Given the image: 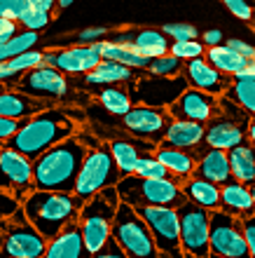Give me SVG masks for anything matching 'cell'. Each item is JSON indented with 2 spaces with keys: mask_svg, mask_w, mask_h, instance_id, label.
<instances>
[{
  "mask_svg": "<svg viewBox=\"0 0 255 258\" xmlns=\"http://www.w3.org/2000/svg\"><path fill=\"white\" fill-rule=\"evenodd\" d=\"M178 223H181V253L183 258H208V228H211V214L192 202L178 207Z\"/></svg>",
  "mask_w": 255,
  "mask_h": 258,
  "instance_id": "9c48e42d",
  "label": "cell"
},
{
  "mask_svg": "<svg viewBox=\"0 0 255 258\" xmlns=\"http://www.w3.org/2000/svg\"><path fill=\"white\" fill-rule=\"evenodd\" d=\"M101 56H103V61L120 63V66L131 68V71H148L150 61H152V59H148V56H141L138 52L129 49L127 45L110 42V40L101 42Z\"/></svg>",
  "mask_w": 255,
  "mask_h": 258,
  "instance_id": "4dcf8cb0",
  "label": "cell"
},
{
  "mask_svg": "<svg viewBox=\"0 0 255 258\" xmlns=\"http://www.w3.org/2000/svg\"><path fill=\"white\" fill-rule=\"evenodd\" d=\"M250 192H253V204H255V183L250 185Z\"/></svg>",
  "mask_w": 255,
  "mask_h": 258,
  "instance_id": "11a10c76",
  "label": "cell"
},
{
  "mask_svg": "<svg viewBox=\"0 0 255 258\" xmlns=\"http://www.w3.org/2000/svg\"><path fill=\"white\" fill-rule=\"evenodd\" d=\"M168 124H171V115L166 110L148 108V106H138V103H134V108L122 117V127L127 129L131 139L150 143L154 148L164 143Z\"/></svg>",
  "mask_w": 255,
  "mask_h": 258,
  "instance_id": "4fadbf2b",
  "label": "cell"
},
{
  "mask_svg": "<svg viewBox=\"0 0 255 258\" xmlns=\"http://www.w3.org/2000/svg\"><path fill=\"white\" fill-rule=\"evenodd\" d=\"M92 258H127V256H124V251H122L120 246H117V242L110 237Z\"/></svg>",
  "mask_w": 255,
  "mask_h": 258,
  "instance_id": "7dc6e473",
  "label": "cell"
},
{
  "mask_svg": "<svg viewBox=\"0 0 255 258\" xmlns=\"http://www.w3.org/2000/svg\"><path fill=\"white\" fill-rule=\"evenodd\" d=\"M96 101L101 103L106 113H110L115 117H124L129 110L134 108L131 92L122 87H101L96 92Z\"/></svg>",
  "mask_w": 255,
  "mask_h": 258,
  "instance_id": "d6a6232c",
  "label": "cell"
},
{
  "mask_svg": "<svg viewBox=\"0 0 255 258\" xmlns=\"http://www.w3.org/2000/svg\"><path fill=\"white\" fill-rule=\"evenodd\" d=\"M220 45H225V35H222V31L211 28V31H206V33H204V47H206V49L220 47Z\"/></svg>",
  "mask_w": 255,
  "mask_h": 258,
  "instance_id": "f907efd6",
  "label": "cell"
},
{
  "mask_svg": "<svg viewBox=\"0 0 255 258\" xmlns=\"http://www.w3.org/2000/svg\"><path fill=\"white\" fill-rule=\"evenodd\" d=\"M38 40H40V33L19 31L12 40H7L5 45H0V63H5V61H10V59H14V56H21V54H26V52H31V49H35Z\"/></svg>",
  "mask_w": 255,
  "mask_h": 258,
  "instance_id": "836d02e7",
  "label": "cell"
},
{
  "mask_svg": "<svg viewBox=\"0 0 255 258\" xmlns=\"http://www.w3.org/2000/svg\"><path fill=\"white\" fill-rule=\"evenodd\" d=\"M208 246H211V253L222 258H250L241 221L227 216L222 211H211Z\"/></svg>",
  "mask_w": 255,
  "mask_h": 258,
  "instance_id": "8fae6325",
  "label": "cell"
},
{
  "mask_svg": "<svg viewBox=\"0 0 255 258\" xmlns=\"http://www.w3.org/2000/svg\"><path fill=\"white\" fill-rule=\"evenodd\" d=\"M183 68H185V63L181 59L166 54V56H159V59H152L148 66V73L152 78H168V80H174V78H183Z\"/></svg>",
  "mask_w": 255,
  "mask_h": 258,
  "instance_id": "8d00e7d4",
  "label": "cell"
},
{
  "mask_svg": "<svg viewBox=\"0 0 255 258\" xmlns=\"http://www.w3.org/2000/svg\"><path fill=\"white\" fill-rule=\"evenodd\" d=\"M0 190L24 204L33 192V162L10 148H0Z\"/></svg>",
  "mask_w": 255,
  "mask_h": 258,
  "instance_id": "7c38bea8",
  "label": "cell"
},
{
  "mask_svg": "<svg viewBox=\"0 0 255 258\" xmlns=\"http://www.w3.org/2000/svg\"><path fill=\"white\" fill-rule=\"evenodd\" d=\"M171 56L181 59L183 63L195 61V59H204L206 54V47H204L202 40H190V42H171Z\"/></svg>",
  "mask_w": 255,
  "mask_h": 258,
  "instance_id": "74e56055",
  "label": "cell"
},
{
  "mask_svg": "<svg viewBox=\"0 0 255 258\" xmlns=\"http://www.w3.org/2000/svg\"><path fill=\"white\" fill-rule=\"evenodd\" d=\"M183 78L188 80V87L199 89L204 94L211 96H220L227 94V89L232 87V78L218 73L206 59H195V61H188L183 68Z\"/></svg>",
  "mask_w": 255,
  "mask_h": 258,
  "instance_id": "ffe728a7",
  "label": "cell"
},
{
  "mask_svg": "<svg viewBox=\"0 0 255 258\" xmlns=\"http://www.w3.org/2000/svg\"><path fill=\"white\" fill-rule=\"evenodd\" d=\"M87 146L80 136L49 148L33 162V190L42 192H70L75 190V181L87 157Z\"/></svg>",
  "mask_w": 255,
  "mask_h": 258,
  "instance_id": "7a4b0ae2",
  "label": "cell"
},
{
  "mask_svg": "<svg viewBox=\"0 0 255 258\" xmlns=\"http://www.w3.org/2000/svg\"><path fill=\"white\" fill-rule=\"evenodd\" d=\"M161 33L166 35L171 42H190L199 38V31L192 24H166L161 28Z\"/></svg>",
  "mask_w": 255,
  "mask_h": 258,
  "instance_id": "ab89813d",
  "label": "cell"
},
{
  "mask_svg": "<svg viewBox=\"0 0 255 258\" xmlns=\"http://www.w3.org/2000/svg\"><path fill=\"white\" fill-rule=\"evenodd\" d=\"M188 80L185 78H138L134 82L131 89V99L138 101V106H148V108H159V110H168L174 106L181 94H185Z\"/></svg>",
  "mask_w": 255,
  "mask_h": 258,
  "instance_id": "5bb4252c",
  "label": "cell"
},
{
  "mask_svg": "<svg viewBox=\"0 0 255 258\" xmlns=\"http://www.w3.org/2000/svg\"><path fill=\"white\" fill-rule=\"evenodd\" d=\"M0 249H3V230H0Z\"/></svg>",
  "mask_w": 255,
  "mask_h": 258,
  "instance_id": "9f6ffc18",
  "label": "cell"
},
{
  "mask_svg": "<svg viewBox=\"0 0 255 258\" xmlns=\"http://www.w3.org/2000/svg\"><path fill=\"white\" fill-rule=\"evenodd\" d=\"M225 45H227L229 49H234L236 54L243 56V59L255 61V45H250V42H243L241 38H229V40H225Z\"/></svg>",
  "mask_w": 255,
  "mask_h": 258,
  "instance_id": "ee69618b",
  "label": "cell"
},
{
  "mask_svg": "<svg viewBox=\"0 0 255 258\" xmlns=\"http://www.w3.org/2000/svg\"><path fill=\"white\" fill-rule=\"evenodd\" d=\"M159 253H181V223L176 209H136Z\"/></svg>",
  "mask_w": 255,
  "mask_h": 258,
  "instance_id": "2e32d148",
  "label": "cell"
},
{
  "mask_svg": "<svg viewBox=\"0 0 255 258\" xmlns=\"http://www.w3.org/2000/svg\"><path fill=\"white\" fill-rule=\"evenodd\" d=\"M204 134H206V127H204V124L183 122V120H171V124H168L166 136H164V143H161V146L185 150V153H190V155L197 157V150L204 148Z\"/></svg>",
  "mask_w": 255,
  "mask_h": 258,
  "instance_id": "603a6c76",
  "label": "cell"
},
{
  "mask_svg": "<svg viewBox=\"0 0 255 258\" xmlns=\"http://www.w3.org/2000/svg\"><path fill=\"white\" fill-rule=\"evenodd\" d=\"M220 211L232 218L246 221V218L255 216V204H253V192L248 185H241L236 181H229L220 188Z\"/></svg>",
  "mask_w": 255,
  "mask_h": 258,
  "instance_id": "cb8c5ba5",
  "label": "cell"
},
{
  "mask_svg": "<svg viewBox=\"0 0 255 258\" xmlns=\"http://www.w3.org/2000/svg\"><path fill=\"white\" fill-rule=\"evenodd\" d=\"M159 258H183V253H159Z\"/></svg>",
  "mask_w": 255,
  "mask_h": 258,
  "instance_id": "db71d44e",
  "label": "cell"
},
{
  "mask_svg": "<svg viewBox=\"0 0 255 258\" xmlns=\"http://www.w3.org/2000/svg\"><path fill=\"white\" fill-rule=\"evenodd\" d=\"M211 66L218 71V73L227 75V78H234L236 73H241L243 68L248 66V59H243L234 52V49H229L227 45H220V47H213V49H206V56H204Z\"/></svg>",
  "mask_w": 255,
  "mask_h": 258,
  "instance_id": "1f68e13d",
  "label": "cell"
},
{
  "mask_svg": "<svg viewBox=\"0 0 255 258\" xmlns=\"http://www.w3.org/2000/svg\"><path fill=\"white\" fill-rule=\"evenodd\" d=\"M0 230H3L0 258H45L47 239L28 223L21 207L0 223Z\"/></svg>",
  "mask_w": 255,
  "mask_h": 258,
  "instance_id": "ba28073f",
  "label": "cell"
},
{
  "mask_svg": "<svg viewBox=\"0 0 255 258\" xmlns=\"http://www.w3.org/2000/svg\"><path fill=\"white\" fill-rule=\"evenodd\" d=\"M120 202L131 209H178L185 204L181 185L174 181H145L138 176H127L117 183Z\"/></svg>",
  "mask_w": 255,
  "mask_h": 258,
  "instance_id": "5b68a950",
  "label": "cell"
},
{
  "mask_svg": "<svg viewBox=\"0 0 255 258\" xmlns=\"http://www.w3.org/2000/svg\"><path fill=\"white\" fill-rule=\"evenodd\" d=\"M82 115L77 108H66V106H54L38 113L35 117L26 120L21 129L7 141L5 148L24 155L26 160L35 162L40 155H45L49 148L59 146L77 136Z\"/></svg>",
  "mask_w": 255,
  "mask_h": 258,
  "instance_id": "6da1fadb",
  "label": "cell"
},
{
  "mask_svg": "<svg viewBox=\"0 0 255 258\" xmlns=\"http://www.w3.org/2000/svg\"><path fill=\"white\" fill-rule=\"evenodd\" d=\"M154 157L159 160L166 171L171 174L178 185H183L185 181L195 176V167H197V157L185 153V150H178V148H168V146H157L154 150Z\"/></svg>",
  "mask_w": 255,
  "mask_h": 258,
  "instance_id": "4316f807",
  "label": "cell"
},
{
  "mask_svg": "<svg viewBox=\"0 0 255 258\" xmlns=\"http://www.w3.org/2000/svg\"><path fill=\"white\" fill-rule=\"evenodd\" d=\"M246 129H248V122H243V120L227 117V115H218L206 124L204 146L211 148V150L229 153V150L239 148V146H243V143L248 141Z\"/></svg>",
  "mask_w": 255,
  "mask_h": 258,
  "instance_id": "d6986e66",
  "label": "cell"
},
{
  "mask_svg": "<svg viewBox=\"0 0 255 258\" xmlns=\"http://www.w3.org/2000/svg\"><path fill=\"white\" fill-rule=\"evenodd\" d=\"M101 61V42L99 45H70V47L45 49V66L56 68L61 75H70V78L92 73Z\"/></svg>",
  "mask_w": 255,
  "mask_h": 258,
  "instance_id": "9a60e30c",
  "label": "cell"
},
{
  "mask_svg": "<svg viewBox=\"0 0 255 258\" xmlns=\"http://www.w3.org/2000/svg\"><path fill=\"white\" fill-rule=\"evenodd\" d=\"M21 209L26 214L28 223L40 232L42 237L52 242L59 237L68 225L77 223L82 202L70 192H42L33 190L24 200Z\"/></svg>",
  "mask_w": 255,
  "mask_h": 258,
  "instance_id": "3957f363",
  "label": "cell"
},
{
  "mask_svg": "<svg viewBox=\"0 0 255 258\" xmlns=\"http://www.w3.org/2000/svg\"><path fill=\"white\" fill-rule=\"evenodd\" d=\"M195 178H202L208 183L222 188L225 183L232 181V171H229V157L222 150H211L206 148L204 153H199L195 167Z\"/></svg>",
  "mask_w": 255,
  "mask_h": 258,
  "instance_id": "d4e9b609",
  "label": "cell"
},
{
  "mask_svg": "<svg viewBox=\"0 0 255 258\" xmlns=\"http://www.w3.org/2000/svg\"><path fill=\"white\" fill-rule=\"evenodd\" d=\"M229 171H232V181L241 185H253L255 183V148L248 141L239 146V148L229 150Z\"/></svg>",
  "mask_w": 255,
  "mask_h": 258,
  "instance_id": "f546056e",
  "label": "cell"
},
{
  "mask_svg": "<svg viewBox=\"0 0 255 258\" xmlns=\"http://www.w3.org/2000/svg\"><path fill=\"white\" fill-rule=\"evenodd\" d=\"M21 204H17L12 200V197H7L5 192L0 190V223H3V221H5V218H10L14 214V211L19 209Z\"/></svg>",
  "mask_w": 255,
  "mask_h": 258,
  "instance_id": "c3c4849f",
  "label": "cell"
},
{
  "mask_svg": "<svg viewBox=\"0 0 255 258\" xmlns=\"http://www.w3.org/2000/svg\"><path fill=\"white\" fill-rule=\"evenodd\" d=\"M134 176L145 178V181H174L171 174L166 171V167L157 160L154 155H143L138 162H136V171ZM176 183V181H174Z\"/></svg>",
  "mask_w": 255,
  "mask_h": 258,
  "instance_id": "d590c367",
  "label": "cell"
},
{
  "mask_svg": "<svg viewBox=\"0 0 255 258\" xmlns=\"http://www.w3.org/2000/svg\"><path fill=\"white\" fill-rule=\"evenodd\" d=\"M225 96L234 101L250 120H255V82H232Z\"/></svg>",
  "mask_w": 255,
  "mask_h": 258,
  "instance_id": "e575fe53",
  "label": "cell"
},
{
  "mask_svg": "<svg viewBox=\"0 0 255 258\" xmlns=\"http://www.w3.org/2000/svg\"><path fill=\"white\" fill-rule=\"evenodd\" d=\"M232 80L234 82H255V61H250L248 66L243 68L241 73H236Z\"/></svg>",
  "mask_w": 255,
  "mask_h": 258,
  "instance_id": "816d5d0a",
  "label": "cell"
},
{
  "mask_svg": "<svg viewBox=\"0 0 255 258\" xmlns=\"http://www.w3.org/2000/svg\"><path fill=\"white\" fill-rule=\"evenodd\" d=\"M31 12V0H0V19L19 24Z\"/></svg>",
  "mask_w": 255,
  "mask_h": 258,
  "instance_id": "f35d334b",
  "label": "cell"
},
{
  "mask_svg": "<svg viewBox=\"0 0 255 258\" xmlns=\"http://www.w3.org/2000/svg\"><path fill=\"white\" fill-rule=\"evenodd\" d=\"M120 207V195H117V185L115 188H106L101 195H96L94 200H89L87 204H82L80 218H77V228L84 239L87 251L94 256L113 232V221Z\"/></svg>",
  "mask_w": 255,
  "mask_h": 258,
  "instance_id": "277c9868",
  "label": "cell"
},
{
  "mask_svg": "<svg viewBox=\"0 0 255 258\" xmlns=\"http://www.w3.org/2000/svg\"><path fill=\"white\" fill-rule=\"evenodd\" d=\"M225 7L234 14L236 19L248 21V24L255 19V5H248V3H243V0H225Z\"/></svg>",
  "mask_w": 255,
  "mask_h": 258,
  "instance_id": "7bdbcfd3",
  "label": "cell"
},
{
  "mask_svg": "<svg viewBox=\"0 0 255 258\" xmlns=\"http://www.w3.org/2000/svg\"><path fill=\"white\" fill-rule=\"evenodd\" d=\"M208 258H222V256H215V253H211V256H208Z\"/></svg>",
  "mask_w": 255,
  "mask_h": 258,
  "instance_id": "6f0895ef",
  "label": "cell"
},
{
  "mask_svg": "<svg viewBox=\"0 0 255 258\" xmlns=\"http://www.w3.org/2000/svg\"><path fill=\"white\" fill-rule=\"evenodd\" d=\"M19 31H21L19 24H12V21L0 19V45H5L7 40H12V38L19 33Z\"/></svg>",
  "mask_w": 255,
  "mask_h": 258,
  "instance_id": "681fc988",
  "label": "cell"
},
{
  "mask_svg": "<svg viewBox=\"0 0 255 258\" xmlns=\"http://www.w3.org/2000/svg\"><path fill=\"white\" fill-rule=\"evenodd\" d=\"M47 108H54V106L47 101L31 99V96L21 94L17 89H3L0 92V117H5V120L26 122V120H31Z\"/></svg>",
  "mask_w": 255,
  "mask_h": 258,
  "instance_id": "44dd1931",
  "label": "cell"
},
{
  "mask_svg": "<svg viewBox=\"0 0 255 258\" xmlns=\"http://www.w3.org/2000/svg\"><path fill=\"white\" fill-rule=\"evenodd\" d=\"M45 258H92V253L84 246V239L80 235L77 223L68 225L59 237H54L52 242H47Z\"/></svg>",
  "mask_w": 255,
  "mask_h": 258,
  "instance_id": "83f0119b",
  "label": "cell"
},
{
  "mask_svg": "<svg viewBox=\"0 0 255 258\" xmlns=\"http://www.w3.org/2000/svg\"><path fill=\"white\" fill-rule=\"evenodd\" d=\"M110 42L127 45L129 49L138 52L148 59H159L171 52V40L161 33V28H124V31H110Z\"/></svg>",
  "mask_w": 255,
  "mask_h": 258,
  "instance_id": "ac0fdd59",
  "label": "cell"
},
{
  "mask_svg": "<svg viewBox=\"0 0 255 258\" xmlns=\"http://www.w3.org/2000/svg\"><path fill=\"white\" fill-rule=\"evenodd\" d=\"M243 228V237H246V246H248V256L255 258V216L241 221Z\"/></svg>",
  "mask_w": 255,
  "mask_h": 258,
  "instance_id": "bcb514c9",
  "label": "cell"
},
{
  "mask_svg": "<svg viewBox=\"0 0 255 258\" xmlns=\"http://www.w3.org/2000/svg\"><path fill=\"white\" fill-rule=\"evenodd\" d=\"M120 181H122V176L113 160L110 146L108 143H96L94 148L87 150V157H84L82 169L77 174V181H75L73 195L82 204H87L89 200L101 195L106 188H115Z\"/></svg>",
  "mask_w": 255,
  "mask_h": 258,
  "instance_id": "8992f818",
  "label": "cell"
},
{
  "mask_svg": "<svg viewBox=\"0 0 255 258\" xmlns=\"http://www.w3.org/2000/svg\"><path fill=\"white\" fill-rule=\"evenodd\" d=\"M17 92L47 103H68L70 101V82L52 66H40L28 71L17 85Z\"/></svg>",
  "mask_w": 255,
  "mask_h": 258,
  "instance_id": "30bf717a",
  "label": "cell"
},
{
  "mask_svg": "<svg viewBox=\"0 0 255 258\" xmlns=\"http://www.w3.org/2000/svg\"><path fill=\"white\" fill-rule=\"evenodd\" d=\"M246 136H248V143L255 148V120L248 122V129H246Z\"/></svg>",
  "mask_w": 255,
  "mask_h": 258,
  "instance_id": "f5cc1de1",
  "label": "cell"
},
{
  "mask_svg": "<svg viewBox=\"0 0 255 258\" xmlns=\"http://www.w3.org/2000/svg\"><path fill=\"white\" fill-rule=\"evenodd\" d=\"M171 120H183V122H197L206 127L213 117L220 115V99L211 94H204L199 89H185V94L166 110Z\"/></svg>",
  "mask_w": 255,
  "mask_h": 258,
  "instance_id": "e0dca14e",
  "label": "cell"
},
{
  "mask_svg": "<svg viewBox=\"0 0 255 258\" xmlns=\"http://www.w3.org/2000/svg\"><path fill=\"white\" fill-rule=\"evenodd\" d=\"M110 237L117 242V246L124 251L127 258H159L148 225L143 223V218L136 214V209H131L124 202H120L117 207Z\"/></svg>",
  "mask_w": 255,
  "mask_h": 258,
  "instance_id": "52a82bcc",
  "label": "cell"
},
{
  "mask_svg": "<svg viewBox=\"0 0 255 258\" xmlns=\"http://www.w3.org/2000/svg\"><path fill=\"white\" fill-rule=\"evenodd\" d=\"M110 146V153H113V160L117 164V169H120V176L127 178V176H134L136 171V162L141 160L143 155H154V146L150 143H143V141H136V139H113V141H108Z\"/></svg>",
  "mask_w": 255,
  "mask_h": 258,
  "instance_id": "7402d4cb",
  "label": "cell"
},
{
  "mask_svg": "<svg viewBox=\"0 0 255 258\" xmlns=\"http://www.w3.org/2000/svg\"><path fill=\"white\" fill-rule=\"evenodd\" d=\"M110 35V28L106 26H94V28H84V31H77L73 35V45H99L103 42V38Z\"/></svg>",
  "mask_w": 255,
  "mask_h": 258,
  "instance_id": "b9f144b4",
  "label": "cell"
},
{
  "mask_svg": "<svg viewBox=\"0 0 255 258\" xmlns=\"http://www.w3.org/2000/svg\"><path fill=\"white\" fill-rule=\"evenodd\" d=\"M3 89H5V87H3V85H0V92H3Z\"/></svg>",
  "mask_w": 255,
  "mask_h": 258,
  "instance_id": "680465c9",
  "label": "cell"
},
{
  "mask_svg": "<svg viewBox=\"0 0 255 258\" xmlns=\"http://www.w3.org/2000/svg\"><path fill=\"white\" fill-rule=\"evenodd\" d=\"M49 21H52V14L40 12V10H33V5H31V12L19 21V26H21V31H33V33H40L42 28L49 26Z\"/></svg>",
  "mask_w": 255,
  "mask_h": 258,
  "instance_id": "60d3db41",
  "label": "cell"
},
{
  "mask_svg": "<svg viewBox=\"0 0 255 258\" xmlns=\"http://www.w3.org/2000/svg\"><path fill=\"white\" fill-rule=\"evenodd\" d=\"M24 122H14V120H5V117H0V148H5L7 141L12 139L17 132L21 129Z\"/></svg>",
  "mask_w": 255,
  "mask_h": 258,
  "instance_id": "f6af8a7d",
  "label": "cell"
},
{
  "mask_svg": "<svg viewBox=\"0 0 255 258\" xmlns=\"http://www.w3.org/2000/svg\"><path fill=\"white\" fill-rule=\"evenodd\" d=\"M138 80L136 71L124 68L113 61H101L92 73L82 75V85L84 87H117V85H134Z\"/></svg>",
  "mask_w": 255,
  "mask_h": 258,
  "instance_id": "484cf974",
  "label": "cell"
},
{
  "mask_svg": "<svg viewBox=\"0 0 255 258\" xmlns=\"http://www.w3.org/2000/svg\"><path fill=\"white\" fill-rule=\"evenodd\" d=\"M183 195L188 202H192L195 207L204 211H220V188L213 183H208V181H202V178H190L185 183L181 185Z\"/></svg>",
  "mask_w": 255,
  "mask_h": 258,
  "instance_id": "f1b7e54d",
  "label": "cell"
}]
</instances>
